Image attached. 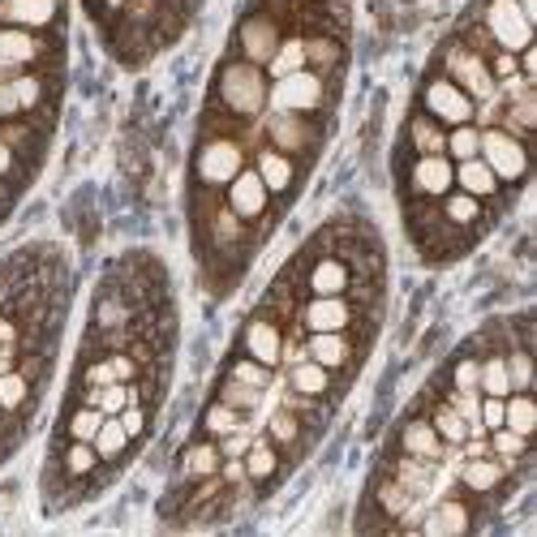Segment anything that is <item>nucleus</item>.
Instances as JSON below:
<instances>
[{"instance_id":"nucleus-35","label":"nucleus","mask_w":537,"mask_h":537,"mask_svg":"<svg viewBox=\"0 0 537 537\" xmlns=\"http://www.w3.org/2000/svg\"><path fill=\"white\" fill-rule=\"evenodd\" d=\"M430 426L439 430V439H443V443H464V439H469V422H464V417L452 409V404L434 413V422H430Z\"/></svg>"},{"instance_id":"nucleus-46","label":"nucleus","mask_w":537,"mask_h":537,"mask_svg":"<svg viewBox=\"0 0 537 537\" xmlns=\"http://www.w3.org/2000/svg\"><path fill=\"white\" fill-rule=\"evenodd\" d=\"M507 361V379H512V391L516 387H529V353H512V357H503Z\"/></svg>"},{"instance_id":"nucleus-1","label":"nucleus","mask_w":537,"mask_h":537,"mask_svg":"<svg viewBox=\"0 0 537 537\" xmlns=\"http://www.w3.org/2000/svg\"><path fill=\"white\" fill-rule=\"evenodd\" d=\"M220 99L228 104V112H241V116H254L258 108H263L267 86H263V74H258V65L232 61L224 74H220Z\"/></svg>"},{"instance_id":"nucleus-50","label":"nucleus","mask_w":537,"mask_h":537,"mask_svg":"<svg viewBox=\"0 0 537 537\" xmlns=\"http://www.w3.org/2000/svg\"><path fill=\"white\" fill-rule=\"evenodd\" d=\"M116 417H121V426H125L129 439H134V434H142V426H147V413L138 409V400H134V404H125V409L116 413Z\"/></svg>"},{"instance_id":"nucleus-42","label":"nucleus","mask_w":537,"mask_h":537,"mask_svg":"<svg viewBox=\"0 0 537 537\" xmlns=\"http://www.w3.org/2000/svg\"><path fill=\"white\" fill-rule=\"evenodd\" d=\"M267 430H271V439H275V443H297L301 422L293 417V409H288V404H284V409L271 417V426H267Z\"/></svg>"},{"instance_id":"nucleus-36","label":"nucleus","mask_w":537,"mask_h":537,"mask_svg":"<svg viewBox=\"0 0 537 537\" xmlns=\"http://www.w3.org/2000/svg\"><path fill=\"white\" fill-rule=\"evenodd\" d=\"M9 95H13V108L26 112V108H39L43 104V78H13L9 82Z\"/></svg>"},{"instance_id":"nucleus-40","label":"nucleus","mask_w":537,"mask_h":537,"mask_svg":"<svg viewBox=\"0 0 537 537\" xmlns=\"http://www.w3.org/2000/svg\"><path fill=\"white\" fill-rule=\"evenodd\" d=\"M202 426H207L211 434H232V430H241V413L237 409H228V404H211L207 417H202Z\"/></svg>"},{"instance_id":"nucleus-18","label":"nucleus","mask_w":537,"mask_h":537,"mask_svg":"<svg viewBox=\"0 0 537 537\" xmlns=\"http://www.w3.org/2000/svg\"><path fill=\"white\" fill-rule=\"evenodd\" d=\"M348 288V267L340 258H318L310 267V293L314 297H340Z\"/></svg>"},{"instance_id":"nucleus-19","label":"nucleus","mask_w":537,"mask_h":537,"mask_svg":"<svg viewBox=\"0 0 537 537\" xmlns=\"http://www.w3.org/2000/svg\"><path fill=\"white\" fill-rule=\"evenodd\" d=\"M258 177H263V185H267V190L271 194H284L288 190V185H293V159H288L284 151H258Z\"/></svg>"},{"instance_id":"nucleus-32","label":"nucleus","mask_w":537,"mask_h":537,"mask_svg":"<svg viewBox=\"0 0 537 537\" xmlns=\"http://www.w3.org/2000/svg\"><path fill=\"white\" fill-rule=\"evenodd\" d=\"M99 426H104V413L95 409V404H82V409L69 417V439H78V443H95V434Z\"/></svg>"},{"instance_id":"nucleus-10","label":"nucleus","mask_w":537,"mask_h":537,"mask_svg":"<svg viewBox=\"0 0 537 537\" xmlns=\"http://www.w3.org/2000/svg\"><path fill=\"white\" fill-rule=\"evenodd\" d=\"M275 48H280V31H275L271 18H250L241 26V52L250 65H267Z\"/></svg>"},{"instance_id":"nucleus-45","label":"nucleus","mask_w":537,"mask_h":537,"mask_svg":"<svg viewBox=\"0 0 537 537\" xmlns=\"http://www.w3.org/2000/svg\"><path fill=\"white\" fill-rule=\"evenodd\" d=\"M525 447H529L525 434H516V430H507V426H499V430H495V452H499V456L512 460V456L525 452Z\"/></svg>"},{"instance_id":"nucleus-53","label":"nucleus","mask_w":537,"mask_h":537,"mask_svg":"<svg viewBox=\"0 0 537 537\" xmlns=\"http://www.w3.org/2000/svg\"><path fill=\"white\" fill-rule=\"evenodd\" d=\"M13 95H9V82H0V116H13Z\"/></svg>"},{"instance_id":"nucleus-54","label":"nucleus","mask_w":537,"mask_h":537,"mask_svg":"<svg viewBox=\"0 0 537 537\" xmlns=\"http://www.w3.org/2000/svg\"><path fill=\"white\" fill-rule=\"evenodd\" d=\"M520 13H525V18L533 22V18H537V0H520Z\"/></svg>"},{"instance_id":"nucleus-13","label":"nucleus","mask_w":537,"mask_h":537,"mask_svg":"<svg viewBox=\"0 0 537 537\" xmlns=\"http://www.w3.org/2000/svg\"><path fill=\"white\" fill-rule=\"evenodd\" d=\"M301 318H306L310 331H344L353 323V306L344 297H314Z\"/></svg>"},{"instance_id":"nucleus-26","label":"nucleus","mask_w":537,"mask_h":537,"mask_svg":"<svg viewBox=\"0 0 537 537\" xmlns=\"http://www.w3.org/2000/svg\"><path fill=\"white\" fill-rule=\"evenodd\" d=\"M460 482L469 490H495L503 482V464L499 460H469L460 469Z\"/></svg>"},{"instance_id":"nucleus-17","label":"nucleus","mask_w":537,"mask_h":537,"mask_svg":"<svg viewBox=\"0 0 537 537\" xmlns=\"http://www.w3.org/2000/svg\"><path fill=\"white\" fill-rule=\"evenodd\" d=\"M456 181H460V190L464 194H473V198H490L499 190V177L490 172L486 159H460V168H456Z\"/></svg>"},{"instance_id":"nucleus-44","label":"nucleus","mask_w":537,"mask_h":537,"mask_svg":"<svg viewBox=\"0 0 537 537\" xmlns=\"http://www.w3.org/2000/svg\"><path fill=\"white\" fill-rule=\"evenodd\" d=\"M232 379H237V383H250V387L263 391L267 379H271V366H263V361H237V366H232Z\"/></svg>"},{"instance_id":"nucleus-7","label":"nucleus","mask_w":537,"mask_h":537,"mask_svg":"<svg viewBox=\"0 0 537 537\" xmlns=\"http://www.w3.org/2000/svg\"><path fill=\"white\" fill-rule=\"evenodd\" d=\"M447 69H452V82L469 99H490L495 95V78H490V69H486V61L477 52H452L447 56Z\"/></svg>"},{"instance_id":"nucleus-38","label":"nucleus","mask_w":537,"mask_h":537,"mask_svg":"<svg viewBox=\"0 0 537 537\" xmlns=\"http://www.w3.org/2000/svg\"><path fill=\"white\" fill-rule=\"evenodd\" d=\"M95 460H99L95 443H78V439H74V447L65 452V473H69V477H86V473L95 469Z\"/></svg>"},{"instance_id":"nucleus-11","label":"nucleus","mask_w":537,"mask_h":537,"mask_svg":"<svg viewBox=\"0 0 537 537\" xmlns=\"http://www.w3.org/2000/svg\"><path fill=\"white\" fill-rule=\"evenodd\" d=\"M267 134H271V142H275V151H310L314 147V129L301 121V116H293V112H280V116H271L267 121Z\"/></svg>"},{"instance_id":"nucleus-22","label":"nucleus","mask_w":537,"mask_h":537,"mask_svg":"<svg viewBox=\"0 0 537 537\" xmlns=\"http://www.w3.org/2000/svg\"><path fill=\"white\" fill-rule=\"evenodd\" d=\"M469 529V512H464V503H456V499H447V503H439L434 512L426 516V533H434V537H443V533H464Z\"/></svg>"},{"instance_id":"nucleus-20","label":"nucleus","mask_w":537,"mask_h":537,"mask_svg":"<svg viewBox=\"0 0 537 537\" xmlns=\"http://www.w3.org/2000/svg\"><path fill=\"white\" fill-rule=\"evenodd\" d=\"M400 443H404V452L409 456H422V460H439L443 452V439H439V430H434L430 422H409L400 434Z\"/></svg>"},{"instance_id":"nucleus-30","label":"nucleus","mask_w":537,"mask_h":537,"mask_svg":"<svg viewBox=\"0 0 537 537\" xmlns=\"http://www.w3.org/2000/svg\"><path fill=\"white\" fill-rule=\"evenodd\" d=\"M477 387L486 396H507L512 391V379H507V361L503 357H486L482 361V374H477Z\"/></svg>"},{"instance_id":"nucleus-43","label":"nucleus","mask_w":537,"mask_h":537,"mask_svg":"<svg viewBox=\"0 0 537 537\" xmlns=\"http://www.w3.org/2000/svg\"><path fill=\"white\" fill-rule=\"evenodd\" d=\"M95 323L104 327V331H116V327L129 323V310L116 297H104V301H99V310H95Z\"/></svg>"},{"instance_id":"nucleus-21","label":"nucleus","mask_w":537,"mask_h":537,"mask_svg":"<svg viewBox=\"0 0 537 537\" xmlns=\"http://www.w3.org/2000/svg\"><path fill=\"white\" fill-rule=\"evenodd\" d=\"M391 477H396V482L409 490L413 499H422L426 490H430V482H434V469H430V460H422V456H404Z\"/></svg>"},{"instance_id":"nucleus-33","label":"nucleus","mask_w":537,"mask_h":537,"mask_svg":"<svg viewBox=\"0 0 537 537\" xmlns=\"http://www.w3.org/2000/svg\"><path fill=\"white\" fill-rule=\"evenodd\" d=\"M482 198H473V194H452L443 202V211H447V224H456V228H469L473 220H482V207H477Z\"/></svg>"},{"instance_id":"nucleus-49","label":"nucleus","mask_w":537,"mask_h":537,"mask_svg":"<svg viewBox=\"0 0 537 537\" xmlns=\"http://www.w3.org/2000/svg\"><path fill=\"white\" fill-rule=\"evenodd\" d=\"M477 374H482V361L464 357L460 366H456V391H473L477 387Z\"/></svg>"},{"instance_id":"nucleus-52","label":"nucleus","mask_w":537,"mask_h":537,"mask_svg":"<svg viewBox=\"0 0 537 537\" xmlns=\"http://www.w3.org/2000/svg\"><path fill=\"white\" fill-rule=\"evenodd\" d=\"M9 172H13V147L0 138V177H9Z\"/></svg>"},{"instance_id":"nucleus-6","label":"nucleus","mask_w":537,"mask_h":537,"mask_svg":"<svg viewBox=\"0 0 537 537\" xmlns=\"http://www.w3.org/2000/svg\"><path fill=\"white\" fill-rule=\"evenodd\" d=\"M426 108L434 112V121H447V125H469L473 116V99L460 91L452 78H434L426 86Z\"/></svg>"},{"instance_id":"nucleus-3","label":"nucleus","mask_w":537,"mask_h":537,"mask_svg":"<svg viewBox=\"0 0 537 537\" xmlns=\"http://www.w3.org/2000/svg\"><path fill=\"white\" fill-rule=\"evenodd\" d=\"M482 159L490 164V172L503 181H520L525 177V168H529V151H525V142H520L516 134H507V129H490V134H482Z\"/></svg>"},{"instance_id":"nucleus-14","label":"nucleus","mask_w":537,"mask_h":537,"mask_svg":"<svg viewBox=\"0 0 537 537\" xmlns=\"http://www.w3.org/2000/svg\"><path fill=\"white\" fill-rule=\"evenodd\" d=\"M39 43L22 31V26H5L0 31V74H9V69H22V65H31L39 61Z\"/></svg>"},{"instance_id":"nucleus-51","label":"nucleus","mask_w":537,"mask_h":537,"mask_svg":"<svg viewBox=\"0 0 537 537\" xmlns=\"http://www.w3.org/2000/svg\"><path fill=\"white\" fill-rule=\"evenodd\" d=\"M495 74H499V78H512V74H516L512 52H499V56H495Z\"/></svg>"},{"instance_id":"nucleus-5","label":"nucleus","mask_w":537,"mask_h":537,"mask_svg":"<svg viewBox=\"0 0 537 537\" xmlns=\"http://www.w3.org/2000/svg\"><path fill=\"white\" fill-rule=\"evenodd\" d=\"M241 164H245V155H241L237 142L232 138H211L207 147L198 151V181L202 185H228L241 172Z\"/></svg>"},{"instance_id":"nucleus-4","label":"nucleus","mask_w":537,"mask_h":537,"mask_svg":"<svg viewBox=\"0 0 537 537\" xmlns=\"http://www.w3.org/2000/svg\"><path fill=\"white\" fill-rule=\"evenodd\" d=\"M323 95H327L323 78L306 74V69H297V74H288V78H275V86H271L275 112H310V108H323Z\"/></svg>"},{"instance_id":"nucleus-12","label":"nucleus","mask_w":537,"mask_h":537,"mask_svg":"<svg viewBox=\"0 0 537 537\" xmlns=\"http://www.w3.org/2000/svg\"><path fill=\"white\" fill-rule=\"evenodd\" d=\"M245 348H250L254 361H263V366H275V361L284 357V336H280V327H275L271 318H254V323L245 327Z\"/></svg>"},{"instance_id":"nucleus-37","label":"nucleus","mask_w":537,"mask_h":537,"mask_svg":"<svg viewBox=\"0 0 537 537\" xmlns=\"http://www.w3.org/2000/svg\"><path fill=\"white\" fill-rule=\"evenodd\" d=\"M413 503H417V499H413L409 490H404V486L396 482V477H391V482H379V507H383V512H391V516H404Z\"/></svg>"},{"instance_id":"nucleus-55","label":"nucleus","mask_w":537,"mask_h":537,"mask_svg":"<svg viewBox=\"0 0 537 537\" xmlns=\"http://www.w3.org/2000/svg\"><path fill=\"white\" fill-rule=\"evenodd\" d=\"M104 5H108V9H121V5H129V0H104Z\"/></svg>"},{"instance_id":"nucleus-27","label":"nucleus","mask_w":537,"mask_h":537,"mask_svg":"<svg viewBox=\"0 0 537 537\" xmlns=\"http://www.w3.org/2000/svg\"><path fill=\"white\" fill-rule=\"evenodd\" d=\"M129 447V434H125V426H121V417H104V426H99V434H95V452H99V460H116Z\"/></svg>"},{"instance_id":"nucleus-29","label":"nucleus","mask_w":537,"mask_h":537,"mask_svg":"<svg viewBox=\"0 0 537 537\" xmlns=\"http://www.w3.org/2000/svg\"><path fill=\"white\" fill-rule=\"evenodd\" d=\"M275 464H280V456H275V447L267 439H254L250 452H245V477H254V482H263V477L275 473Z\"/></svg>"},{"instance_id":"nucleus-48","label":"nucleus","mask_w":537,"mask_h":537,"mask_svg":"<svg viewBox=\"0 0 537 537\" xmlns=\"http://www.w3.org/2000/svg\"><path fill=\"white\" fill-rule=\"evenodd\" d=\"M503 400L507 396H490L482 404V413H477V426H482V430H499L503 426Z\"/></svg>"},{"instance_id":"nucleus-41","label":"nucleus","mask_w":537,"mask_h":537,"mask_svg":"<svg viewBox=\"0 0 537 537\" xmlns=\"http://www.w3.org/2000/svg\"><path fill=\"white\" fill-rule=\"evenodd\" d=\"M220 400L228 404V409L245 413V409H254V404H258V387H250V383H237V379H228V383H224V391H220Z\"/></svg>"},{"instance_id":"nucleus-31","label":"nucleus","mask_w":537,"mask_h":537,"mask_svg":"<svg viewBox=\"0 0 537 537\" xmlns=\"http://www.w3.org/2000/svg\"><path fill=\"white\" fill-rule=\"evenodd\" d=\"M31 396V383L18 370H0V409H22Z\"/></svg>"},{"instance_id":"nucleus-39","label":"nucleus","mask_w":537,"mask_h":537,"mask_svg":"<svg viewBox=\"0 0 537 537\" xmlns=\"http://www.w3.org/2000/svg\"><path fill=\"white\" fill-rule=\"evenodd\" d=\"M477 147H482V134H477L473 125H456L443 151H452L456 159H473V155H477Z\"/></svg>"},{"instance_id":"nucleus-23","label":"nucleus","mask_w":537,"mask_h":537,"mask_svg":"<svg viewBox=\"0 0 537 537\" xmlns=\"http://www.w3.org/2000/svg\"><path fill=\"white\" fill-rule=\"evenodd\" d=\"M288 379H293V391H297V396H323V391L331 387V370H327V366H318V361H297Z\"/></svg>"},{"instance_id":"nucleus-28","label":"nucleus","mask_w":537,"mask_h":537,"mask_svg":"<svg viewBox=\"0 0 537 537\" xmlns=\"http://www.w3.org/2000/svg\"><path fill=\"white\" fill-rule=\"evenodd\" d=\"M503 426L507 430H516V434H533L537 426V413H533V400L529 396H512V400H503Z\"/></svg>"},{"instance_id":"nucleus-25","label":"nucleus","mask_w":537,"mask_h":537,"mask_svg":"<svg viewBox=\"0 0 537 537\" xmlns=\"http://www.w3.org/2000/svg\"><path fill=\"white\" fill-rule=\"evenodd\" d=\"M220 447L215 443H194L190 452H185V460H181V469H185V477H215L220 473Z\"/></svg>"},{"instance_id":"nucleus-24","label":"nucleus","mask_w":537,"mask_h":537,"mask_svg":"<svg viewBox=\"0 0 537 537\" xmlns=\"http://www.w3.org/2000/svg\"><path fill=\"white\" fill-rule=\"evenodd\" d=\"M306 39H284L280 48H275V56L267 61V69L275 78H288V74H297V69H306Z\"/></svg>"},{"instance_id":"nucleus-34","label":"nucleus","mask_w":537,"mask_h":537,"mask_svg":"<svg viewBox=\"0 0 537 537\" xmlns=\"http://www.w3.org/2000/svg\"><path fill=\"white\" fill-rule=\"evenodd\" d=\"M409 134H413V147L422 151V155H439L447 147V138H443V129L439 125H430L426 116H417V121L409 125Z\"/></svg>"},{"instance_id":"nucleus-8","label":"nucleus","mask_w":537,"mask_h":537,"mask_svg":"<svg viewBox=\"0 0 537 537\" xmlns=\"http://www.w3.org/2000/svg\"><path fill=\"white\" fill-rule=\"evenodd\" d=\"M267 198H271V190L263 185V177L258 172H237V177L228 181V207L241 215V220H254V215H263L267 211Z\"/></svg>"},{"instance_id":"nucleus-47","label":"nucleus","mask_w":537,"mask_h":537,"mask_svg":"<svg viewBox=\"0 0 537 537\" xmlns=\"http://www.w3.org/2000/svg\"><path fill=\"white\" fill-rule=\"evenodd\" d=\"M452 409L464 417V422H469V430H477V413H482V404H477L473 391H456V396H452Z\"/></svg>"},{"instance_id":"nucleus-2","label":"nucleus","mask_w":537,"mask_h":537,"mask_svg":"<svg viewBox=\"0 0 537 537\" xmlns=\"http://www.w3.org/2000/svg\"><path fill=\"white\" fill-rule=\"evenodd\" d=\"M486 31L503 52H525L533 39V22L520 13L516 0H490L486 9Z\"/></svg>"},{"instance_id":"nucleus-16","label":"nucleus","mask_w":537,"mask_h":537,"mask_svg":"<svg viewBox=\"0 0 537 537\" xmlns=\"http://www.w3.org/2000/svg\"><path fill=\"white\" fill-rule=\"evenodd\" d=\"M61 9V0H9L5 5V18L22 31H35V26H48Z\"/></svg>"},{"instance_id":"nucleus-9","label":"nucleus","mask_w":537,"mask_h":537,"mask_svg":"<svg viewBox=\"0 0 537 537\" xmlns=\"http://www.w3.org/2000/svg\"><path fill=\"white\" fill-rule=\"evenodd\" d=\"M456 185V168L443 155H417L413 164V190L422 198H443Z\"/></svg>"},{"instance_id":"nucleus-15","label":"nucleus","mask_w":537,"mask_h":537,"mask_svg":"<svg viewBox=\"0 0 537 537\" xmlns=\"http://www.w3.org/2000/svg\"><path fill=\"white\" fill-rule=\"evenodd\" d=\"M348 357H353V348H348L344 331H310V361L327 370H340L348 366Z\"/></svg>"}]
</instances>
